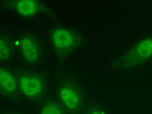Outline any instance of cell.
Returning <instances> with one entry per match:
<instances>
[{"instance_id":"52a82bcc","label":"cell","mask_w":152,"mask_h":114,"mask_svg":"<svg viewBox=\"0 0 152 114\" xmlns=\"http://www.w3.org/2000/svg\"><path fill=\"white\" fill-rule=\"evenodd\" d=\"M0 95L8 99L20 96L18 72L7 64H0Z\"/></svg>"},{"instance_id":"6da1fadb","label":"cell","mask_w":152,"mask_h":114,"mask_svg":"<svg viewBox=\"0 0 152 114\" xmlns=\"http://www.w3.org/2000/svg\"><path fill=\"white\" fill-rule=\"evenodd\" d=\"M16 54L26 67L39 68L46 60V45L42 36L31 29H23L14 38Z\"/></svg>"},{"instance_id":"5b68a950","label":"cell","mask_w":152,"mask_h":114,"mask_svg":"<svg viewBox=\"0 0 152 114\" xmlns=\"http://www.w3.org/2000/svg\"><path fill=\"white\" fill-rule=\"evenodd\" d=\"M56 99L67 114L79 113L85 103V96L82 89L69 79H64L58 84Z\"/></svg>"},{"instance_id":"9c48e42d","label":"cell","mask_w":152,"mask_h":114,"mask_svg":"<svg viewBox=\"0 0 152 114\" xmlns=\"http://www.w3.org/2000/svg\"><path fill=\"white\" fill-rule=\"evenodd\" d=\"M37 114H67L57 99H44L37 107Z\"/></svg>"},{"instance_id":"8fae6325","label":"cell","mask_w":152,"mask_h":114,"mask_svg":"<svg viewBox=\"0 0 152 114\" xmlns=\"http://www.w3.org/2000/svg\"><path fill=\"white\" fill-rule=\"evenodd\" d=\"M0 114H23V113L20 112L16 109H13V108H5L0 111Z\"/></svg>"},{"instance_id":"30bf717a","label":"cell","mask_w":152,"mask_h":114,"mask_svg":"<svg viewBox=\"0 0 152 114\" xmlns=\"http://www.w3.org/2000/svg\"><path fill=\"white\" fill-rule=\"evenodd\" d=\"M85 114H108L105 109H103L99 106H95V107H91L86 111Z\"/></svg>"},{"instance_id":"277c9868","label":"cell","mask_w":152,"mask_h":114,"mask_svg":"<svg viewBox=\"0 0 152 114\" xmlns=\"http://www.w3.org/2000/svg\"><path fill=\"white\" fill-rule=\"evenodd\" d=\"M20 96L28 102H42L50 90V80L39 68L26 67L18 72Z\"/></svg>"},{"instance_id":"7a4b0ae2","label":"cell","mask_w":152,"mask_h":114,"mask_svg":"<svg viewBox=\"0 0 152 114\" xmlns=\"http://www.w3.org/2000/svg\"><path fill=\"white\" fill-rule=\"evenodd\" d=\"M152 61V35L137 40L112 61L114 70L129 72L144 66Z\"/></svg>"},{"instance_id":"3957f363","label":"cell","mask_w":152,"mask_h":114,"mask_svg":"<svg viewBox=\"0 0 152 114\" xmlns=\"http://www.w3.org/2000/svg\"><path fill=\"white\" fill-rule=\"evenodd\" d=\"M81 35L74 27L57 23L48 31V45L53 54L60 58L72 56L81 45Z\"/></svg>"},{"instance_id":"ba28073f","label":"cell","mask_w":152,"mask_h":114,"mask_svg":"<svg viewBox=\"0 0 152 114\" xmlns=\"http://www.w3.org/2000/svg\"><path fill=\"white\" fill-rule=\"evenodd\" d=\"M14 39L8 34L0 33V64L8 65L16 57Z\"/></svg>"},{"instance_id":"8992f818","label":"cell","mask_w":152,"mask_h":114,"mask_svg":"<svg viewBox=\"0 0 152 114\" xmlns=\"http://www.w3.org/2000/svg\"><path fill=\"white\" fill-rule=\"evenodd\" d=\"M6 5L13 15L22 20H35L49 11L47 3L40 0H17L7 2Z\"/></svg>"}]
</instances>
